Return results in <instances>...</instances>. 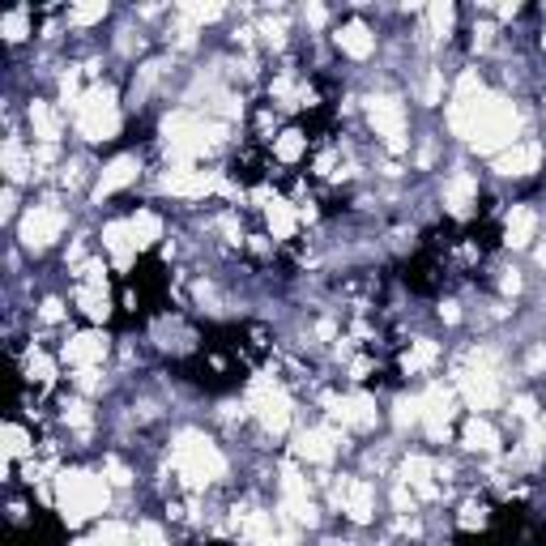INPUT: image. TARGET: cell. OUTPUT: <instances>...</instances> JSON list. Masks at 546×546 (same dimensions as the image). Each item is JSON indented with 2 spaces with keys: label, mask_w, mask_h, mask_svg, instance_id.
Masks as SVG:
<instances>
[{
  "label": "cell",
  "mask_w": 546,
  "mask_h": 546,
  "mask_svg": "<svg viewBox=\"0 0 546 546\" xmlns=\"http://www.w3.org/2000/svg\"><path fill=\"white\" fill-rule=\"evenodd\" d=\"M107 500H111L107 482L94 479V474L68 470V474L56 479V503H60V517H65L68 525H77V521H86V517H94V512H103Z\"/></svg>",
  "instance_id": "obj_1"
},
{
  "label": "cell",
  "mask_w": 546,
  "mask_h": 546,
  "mask_svg": "<svg viewBox=\"0 0 546 546\" xmlns=\"http://www.w3.org/2000/svg\"><path fill=\"white\" fill-rule=\"evenodd\" d=\"M171 465H175V474L184 482H193V487H205V482L222 479V470H226L218 444H210V439L197 436V431H184V436L175 439Z\"/></svg>",
  "instance_id": "obj_2"
},
{
  "label": "cell",
  "mask_w": 546,
  "mask_h": 546,
  "mask_svg": "<svg viewBox=\"0 0 546 546\" xmlns=\"http://www.w3.org/2000/svg\"><path fill=\"white\" fill-rule=\"evenodd\" d=\"M218 124H205L197 115H188V111H175L167 115V124H162V137H167V154H171L175 162H193L201 154L214 146V137H218Z\"/></svg>",
  "instance_id": "obj_3"
},
{
  "label": "cell",
  "mask_w": 546,
  "mask_h": 546,
  "mask_svg": "<svg viewBox=\"0 0 546 546\" xmlns=\"http://www.w3.org/2000/svg\"><path fill=\"white\" fill-rule=\"evenodd\" d=\"M517 129H521L517 107H512V103H503V99H491V103L482 107L479 124L470 129V141H474L482 154H495V150H503V146H512Z\"/></svg>",
  "instance_id": "obj_4"
},
{
  "label": "cell",
  "mask_w": 546,
  "mask_h": 546,
  "mask_svg": "<svg viewBox=\"0 0 546 546\" xmlns=\"http://www.w3.org/2000/svg\"><path fill=\"white\" fill-rule=\"evenodd\" d=\"M77 132L86 141H107L120 132V107H115V90L111 86H94L86 90L82 107H77Z\"/></svg>",
  "instance_id": "obj_5"
},
{
  "label": "cell",
  "mask_w": 546,
  "mask_h": 546,
  "mask_svg": "<svg viewBox=\"0 0 546 546\" xmlns=\"http://www.w3.org/2000/svg\"><path fill=\"white\" fill-rule=\"evenodd\" d=\"M368 120H372L376 137H384L389 150H406V111L397 103L393 94H372L368 99Z\"/></svg>",
  "instance_id": "obj_6"
},
{
  "label": "cell",
  "mask_w": 546,
  "mask_h": 546,
  "mask_svg": "<svg viewBox=\"0 0 546 546\" xmlns=\"http://www.w3.org/2000/svg\"><path fill=\"white\" fill-rule=\"evenodd\" d=\"M252 410L261 415V423L269 431H286V423H290V397L278 380H257L252 384Z\"/></svg>",
  "instance_id": "obj_7"
},
{
  "label": "cell",
  "mask_w": 546,
  "mask_h": 546,
  "mask_svg": "<svg viewBox=\"0 0 546 546\" xmlns=\"http://www.w3.org/2000/svg\"><path fill=\"white\" fill-rule=\"evenodd\" d=\"M60 231H65V214H60L56 205H35V210L22 218V243L26 248H35V252L60 240Z\"/></svg>",
  "instance_id": "obj_8"
},
{
  "label": "cell",
  "mask_w": 546,
  "mask_h": 546,
  "mask_svg": "<svg viewBox=\"0 0 546 546\" xmlns=\"http://www.w3.org/2000/svg\"><path fill=\"white\" fill-rule=\"evenodd\" d=\"M333 500L342 503V512H346L350 521H372V512H376V491H372V482H363V479H342L337 487H333Z\"/></svg>",
  "instance_id": "obj_9"
},
{
  "label": "cell",
  "mask_w": 546,
  "mask_h": 546,
  "mask_svg": "<svg viewBox=\"0 0 546 546\" xmlns=\"http://www.w3.org/2000/svg\"><path fill=\"white\" fill-rule=\"evenodd\" d=\"M162 188L175 193V197H205V193H214L222 188L218 171H197V167H175V171L162 175Z\"/></svg>",
  "instance_id": "obj_10"
},
{
  "label": "cell",
  "mask_w": 546,
  "mask_h": 546,
  "mask_svg": "<svg viewBox=\"0 0 546 546\" xmlns=\"http://www.w3.org/2000/svg\"><path fill=\"white\" fill-rule=\"evenodd\" d=\"M461 393L474 410H491L500 401V380L491 368H470V372H461Z\"/></svg>",
  "instance_id": "obj_11"
},
{
  "label": "cell",
  "mask_w": 546,
  "mask_h": 546,
  "mask_svg": "<svg viewBox=\"0 0 546 546\" xmlns=\"http://www.w3.org/2000/svg\"><path fill=\"white\" fill-rule=\"evenodd\" d=\"M328 415L337 418L342 427L368 431V427H376V401L368 393H350V397H337V401L328 406Z\"/></svg>",
  "instance_id": "obj_12"
},
{
  "label": "cell",
  "mask_w": 546,
  "mask_h": 546,
  "mask_svg": "<svg viewBox=\"0 0 546 546\" xmlns=\"http://www.w3.org/2000/svg\"><path fill=\"white\" fill-rule=\"evenodd\" d=\"M423 423H427L431 439H444L448 423H453V393H448L444 384H431V389L423 393Z\"/></svg>",
  "instance_id": "obj_13"
},
{
  "label": "cell",
  "mask_w": 546,
  "mask_h": 546,
  "mask_svg": "<svg viewBox=\"0 0 546 546\" xmlns=\"http://www.w3.org/2000/svg\"><path fill=\"white\" fill-rule=\"evenodd\" d=\"M282 512H290L299 525H312L316 521V508L307 500V482L295 474V470H286L282 474Z\"/></svg>",
  "instance_id": "obj_14"
},
{
  "label": "cell",
  "mask_w": 546,
  "mask_h": 546,
  "mask_svg": "<svg viewBox=\"0 0 546 546\" xmlns=\"http://www.w3.org/2000/svg\"><path fill=\"white\" fill-rule=\"evenodd\" d=\"M137 158L132 154H120V158H111L107 167H103V175H99V188H94V197L103 201V197H111V193H120V188H129L132 179H137Z\"/></svg>",
  "instance_id": "obj_15"
},
{
  "label": "cell",
  "mask_w": 546,
  "mask_h": 546,
  "mask_svg": "<svg viewBox=\"0 0 546 546\" xmlns=\"http://www.w3.org/2000/svg\"><path fill=\"white\" fill-rule=\"evenodd\" d=\"M538 162H542V146H508L503 154H495V171L500 175H529L538 171Z\"/></svg>",
  "instance_id": "obj_16"
},
{
  "label": "cell",
  "mask_w": 546,
  "mask_h": 546,
  "mask_svg": "<svg viewBox=\"0 0 546 546\" xmlns=\"http://www.w3.org/2000/svg\"><path fill=\"white\" fill-rule=\"evenodd\" d=\"M295 453L304 461L325 465V461H333V453H337V436H333L328 427H312V431H304V436L295 439Z\"/></svg>",
  "instance_id": "obj_17"
},
{
  "label": "cell",
  "mask_w": 546,
  "mask_h": 546,
  "mask_svg": "<svg viewBox=\"0 0 546 546\" xmlns=\"http://www.w3.org/2000/svg\"><path fill=\"white\" fill-rule=\"evenodd\" d=\"M479 201V179L470 171H457L448 184H444V205H448V214H470V205Z\"/></svg>",
  "instance_id": "obj_18"
},
{
  "label": "cell",
  "mask_w": 546,
  "mask_h": 546,
  "mask_svg": "<svg viewBox=\"0 0 546 546\" xmlns=\"http://www.w3.org/2000/svg\"><path fill=\"white\" fill-rule=\"evenodd\" d=\"M107 354V342L99 337V333H77V337H68L65 342V359L82 372V368H94L99 359Z\"/></svg>",
  "instance_id": "obj_19"
},
{
  "label": "cell",
  "mask_w": 546,
  "mask_h": 546,
  "mask_svg": "<svg viewBox=\"0 0 546 546\" xmlns=\"http://www.w3.org/2000/svg\"><path fill=\"white\" fill-rule=\"evenodd\" d=\"M103 248H107L115 265L120 269H129L132 265V252H137V240H132V226L129 222H111L107 231H103Z\"/></svg>",
  "instance_id": "obj_20"
},
{
  "label": "cell",
  "mask_w": 546,
  "mask_h": 546,
  "mask_svg": "<svg viewBox=\"0 0 546 546\" xmlns=\"http://www.w3.org/2000/svg\"><path fill=\"white\" fill-rule=\"evenodd\" d=\"M534 231H538V214L529 205H512V214L503 222V240L512 243V248H525V243L534 240Z\"/></svg>",
  "instance_id": "obj_21"
},
{
  "label": "cell",
  "mask_w": 546,
  "mask_h": 546,
  "mask_svg": "<svg viewBox=\"0 0 546 546\" xmlns=\"http://www.w3.org/2000/svg\"><path fill=\"white\" fill-rule=\"evenodd\" d=\"M0 167H4V175L18 184V179H30V175H39L35 171V154H26L22 141H4V154H0Z\"/></svg>",
  "instance_id": "obj_22"
},
{
  "label": "cell",
  "mask_w": 546,
  "mask_h": 546,
  "mask_svg": "<svg viewBox=\"0 0 546 546\" xmlns=\"http://www.w3.org/2000/svg\"><path fill=\"white\" fill-rule=\"evenodd\" d=\"M337 44H342V51H346V56H354V60H368V56H372V47H376V35L363 22H346L342 30H337Z\"/></svg>",
  "instance_id": "obj_23"
},
{
  "label": "cell",
  "mask_w": 546,
  "mask_h": 546,
  "mask_svg": "<svg viewBox=\"0 0 546 546\" xmlns=\"http://www.w3.org/2000/svg\"><path fill=\"white\" fill-rule=\"evenodd\" d=\"M461 439H465V448H470V453H495V448H500V431H495L487 418H470Z\"/></svg>",
  "instance_id": "obj_24"
},
{
  "label": "cell",
  "mask_w": 546,
  "mask_h": 546,
  "mask_svg": "<svg viewBox=\"0 0 546 546\" xmlns=\"http://www.w3.org/2000/svg\"><path fill=\"white\" fill-rule=\"evenodd\" d=\"M77 307L86 312L90 320H107V316H111L107 282H103V286H86V282H82V290H77Z\"/></svg>",
  "instance_id": "obj_25"
},
{
  "label": "cell",
  "mask_w": 546,
  "mask_h": 546,
  "mask_svg": "<svg viewBox=\"0 0 546 546\" xmlns=\"http://www.w3.org/2000/svg\"><path fill=\"white\" fill-rule=\"evenodd\" d=\"M431 474H436V465L427 457H410L401 465V487H418L423 495H436V487H431Z\"/></svg>",
  "instance_id": "obj_26"
},
{
  "label": "cell",
  "mask_w": 546,
  "mask_h": 546,
  "mask_svg": "<svg viewBox=\"0 0 546 546\" xmlns=\"http://www.w3.org/2000/svg\"><path fill=\"white\" fill-rule=\"evenodd\" d=\"M30 129H35L39 141L56 146V137H60V115L47 107V103H30Z\"/></svg>",
  "instance_id": "obj_27"
},
{
  "label": "cell",
  "mask_w": 546,
  "mask_h": 546,
  "mask_svg": "<svg viewBox=\"0 0 546 546\" xmlns=\"http://www.w3.org/2000/svg\"><path fill=\"white\" fill-rule=\"evenodd\" d=\"M269 231H273V240H290L295 235V226H299V214L286 205V201H269Z\"/></svg>",
  "instance_id": "obj_28"
},
{
  "label": "cell",
  "mask_w": 546,
  "mask_h": 546,
  "mask_svg": "<svg viewBox=\"0 0 546 546\" xmlns=\"http://www.w3.org/2000/svg\"><path fill=\"white\" fill-rule=\"evenodd\" d=\"M129 226H132V240H137V248H150L154 240H162V222H158V214H150V210L132 214Z\"/></svg>",
  "instance_id": "obj_29"
},
{
  "label": "cell",
  "mask_w": 546,
  "mask_h": 546,
  "mask_svg": "<svg viewBox=\"0 0 546 546\" xmlns=\"http://www.w3.org/2000/svg\"><path fill=\"white\" fill-rule=\"evenodd\" d=\"M304 150H307V137L304 132H282L278 141H273V154H278V162H299L304 158Z\"/></svg>",
  "instance_id": "obj_30"
},
{
  "label": "cell",
  "mask_w": 546,
  "mask_h": 546,
  "mask_svg": "<svg viewBox=\"0 0 546 546\" xmlns=\"http://www.w3.org/2000/svg\"><path fill=\"white\" fill-rule=\"evenodd\" d=\"M436 342H415L410 346V354H406V372H427L431 363H436Z\"/></svg>",
  "instance_id": "obj_31"
},
{
  "label": "cell",
  "mask_w": 546,
  "mask_h": 546,
  "mask_svg": "<svg viewBox=\"0 0 546 546\" xmlns=\"http://www.w3.org/2000/svg\"><path fill=\"white\" fill-rule=\"evenodd\" d=\"M26 376H30L35 384H47V380L56 376V363L47 359L44 350H30V354H26Z\"/></svg>",
  "instance_id": "obj_32"
},
{
  "label": "cell",
  "mask_w": 546,
  "mask_h": 546,
  "mask_svg": "<svg viewBox=\"0 0 546 546\" xmlns=\"http://www.w3.org/2000/svg\"><path fill=\"white\" fill-rule=\"evenodd\" d=\"M30 453V436H26L18 423H9L4 427V457H26Z\"/></svg>",
  "instance_id": "obj_33"
},
{
  "label": "cell",
  "mask_w": 546,
  "mask_h": 546,
  "mask_svg": "<svg viewBox=\"0 0 546 546\" xmlns=\"http://www.w3.org/2000/svg\"><path fill=\"white\" fill-rule=\"evenodd\" d=\"M26 26H30V9H13V13L0 22V30H4L9 44H18V39H26Z\"/></svg>",
  "instance_id": "obj_34"
},
{
  "label": "cell",
  "mask_w": 546,
  "mask_h": 546,
  "mask_svg": "<svg viewBox=\"0 0 546 546\" xmlns=\"http://www.w3.org/2000/svg\"><path fill=\"white\" fill-rule=\"evenodd\" d=\"M427 22H431L436 35H448L453 22H457V9H453V4H431V9H427Z\"/></svg>",
  "instance_id": "obj_35"
},
{
  "label": "cell",
  "mask_w": 546,
  "mask_h": 546,
  "mask_svg": "<svg viewBox=\"0 0 546 546\" xmlns=\"http://www.w3.org/2000/svg\"><path fill=\"white\" fill-rule=\"evenodd\" d=\"M103 13H107V4L94 0V4H77L68 18H73V26H90V22H103Z\"/></svg>",
  "instance_id": "obj_36"
},
{
  "label": "cell",
  "mask_w": 546,
  "mask_h": 546,
  "mask_svg": "<svg viewBox=\"0 0 546 546\" xmlns=\"http://www.w3.org/2000/svg\"><path fill=\"white\" fill-rule=\"evenodd\" d=\"M179 13L188 22H214V18H222V4H184Z\"/></svg>",
  "instance_id": "obj_37"
},
{
  "label": "cell",
  "mask_w": 546,
  "mask_h": 546,
  "mask_svg": "<svg viewBox=\"0 0 546 546\" xmlns=\"http://www.w3.org/2000/svg\"><path fill=\"white\" fill-rule=\"evenodd\" d=\"M423 418V397H410V401H397V423H418Z\"/></svg>",
  "instance_id": "obj_38"
},
{
  "label": "cell",
  "mask_w": 546,
  "mask_h": 546,
  "mask_svg": "<svg viewBox=\"0 0 546 546\" xmlns=\"http://www.w3.org/2000/svg\"><path fill=\"white\" fill-rule=\"evenodd\" d=\"M461 525H465V529L487 525V508H482V503H465V508H461Z\"/></svg>",
  "instance_id": "obj_39"
},
{
  "label": "cell",
  "mask_w": 546,
  "mask_h": 546,
  "mask_svg": "<svg viewBox=\"0 0 546 546\" xmlns=\"http://www.w3.org/2000/svg\"><path fill=\"white\" fill-rule=\"evenodd\" d=\"M439 94H444V73H431L423 82V103H439Z\"/></svg>",
  "instance_id": "obj_40"
},
{
  "label": "cell",
  "mask_w": 546,
  "mask_h": 546,
  "mask_svg": "<svg viewBox=\"0 0 546 546\" xmlns=\"http://www.w3.org/2000/svg\"><path fill=\"white\" fill-rule=\"evenodd\" d=\"M137 546H167L162 542V529H158V525H141V529H137Z\"/></svg>",
  "instance_id": "obj_41"
},
{
  "label": "cell",
  "mask_w": 546,
  "mask_h": 546,
  "mask_svg": "<svg viewBox=\"0 0 546 546\" xmlns=\"http://www.w3.org/2000/svg\"><path fill=\"white\" fill-rule=\"evenodd\" d=\"M65 418L73 423V427H90V415H86V406H82V401H73V406L65 410Z\"/></svg>",
  "instance_id": "obj_42"
},
{
  "label": "cell",
  "mask_w": 546,
  "mask_h": 546,
  "mask_svg": "<svg viewBox=\"0 0 546 546\" xmlns=\"http://www.w3.org/2000/svg\"><path fill=\"white\" fill-rule=\"evenodd\" d=\"M107 474H111V482H120V487H124V482H132V479H129V470H124L120 461H107Z\"/></svg>",
  "instance_id": "obj_43"
},
{
  "label": "cell",
  "mask_w": 546,
  "mask_h": 546,
  "mask_svg": "<svg viewBox=\"0 0 546 546\" xmlns=\"http://www.w3.org/2000/svg\"><path fill=\"white\" fill-rule=\"evenodd\" d=\"M60 316H65V307L56 304V299H47V304H44V320H60Z\"/></svg>",
  "instance_id": "obj_44"
},
{
  "label": "cell",
  "mask_w": 546,
  "mask_h": 546,
  "mask_svg": "<svg viewBox=\"0 0 546 546\" xmlns=\"http://www.w3.org/2000/svg\"><path fill=\"white\" fill-rule=\"evenodd\" d=\"M265 30H269V39H273V44H282V35H286V22H265Z\"/></svg>",
  "instance_id": "obj_45"
},
{
  "label": "cell",
  "mask_w": 546,
  "mask_h": 546,
  "mask_svg": "<svg viewBox=\"0 0 546 546\" xmlns=\"http://www.w3.org/2000/svg\"><path fill=\"white\" fill-rule=\"evenodd\" d=\"M307 22H312V26H325V9H320V4H307Z\"/></svg>",
  "instance_id": "obj_46"
},
{
  "label": "cell",
  "mask_w": 546,
  "mask_h": 546,
  "mask_svg": "<svg viewBox=\"0 0 546 546\" xmlns=\"http://www.w3.org/2000/svg\"><path fill=\"white\" fill-rule=\"evenodd\" d=\"M439 316H444V320H448V325H457V320H461L457 304H444V307H439Z\"/></svg>",
  "instance_id": "obj_47"
},
{
  "label": "cell",
  "mask_w": 546,
  "mask_h": 546,
  "mask_svg": "<svg viewBox=\"0 0 546 546\" xmlns=\"http://www.w3.org/2000/svg\"><path fill=\"white\" fill-rule=\"evenodd\" d=\"M503 290H508V295H517V290H521V278H517V273H508V278H503Z\"/></svg>",
  "instance_id": "obj_48"
},
{
  "label": "cell",
  "mask_w": 546,
  "mask_h": 546,
  "mask_svg": "<svg viewBox=\"0 0 546 546\" xmlns=\"http://www.w3.org/2000/svg\"><path fill=\"white\" fill-rule=\"evenodd\" d=\"M73 546H107V542H103L99 534H90V538H82V542H73Z\"/></svg>",
  "instance_id": "obj_49"
}]
</instances>
